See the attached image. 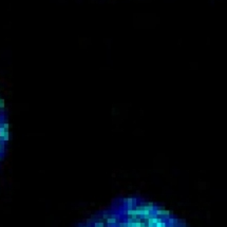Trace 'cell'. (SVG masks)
<instances>
[]
</instances>
